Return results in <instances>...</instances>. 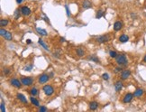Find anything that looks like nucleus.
Returning a JSON list of instances; mask_svg holds the SVG:
<instances>
[{
	"label": "nucleus",
	"mask_w": 146,
	"mask_h": 112,
	"mask_svg": "<svg viewBox=\"0 0 146 112\" xmlns=\"http://www.w3.org/2000/svg\"><path fill=\"white\" fill-rule=\"evenodd\" d=\"M42 91H43V93L46 95V96L51 97L54 93V88H53L52 85H50V84H46V85H44L42 87Z\"/></svg>",
	"instance_id": "f03ea898"
},
{
	"label": "nucleus",
	"mask_w": 146,
	"mask_h": 112,
	"mask_svg": "<svg viewBox=\"0 0 146 112\" xmlns=\"http://www.w3.org/2000/svg\"><path fill=\"white\" fill-rule=\"evenodd\" d=\"M101 77H102V79H103V80H105V81H108V80L110 79V76H109V74H108V73H106V72L103 73Z\"/></svg>",
	"instance_id": "cd10ccee"
},
{
	"label": "nucleus",
	"mask_w": 146,
	"mask_h": 112,
	"mask_svg": "<svg viewBox=\"0 0 146 112\" xmlns=\"http://www.w3.org/2000/svg\"><path fill=\"white\" fill-rule=\"evenodd\" d=\"M82 7L84 9H89L92 7V4L89 0H84V1H82Z\"/></svg>",
	"instance_id": "ddd939ff"
},
{
	"label": "nucleus",
	"mask_w": 146,
	"mask_h": 112,
	"mask_svg": "<svg viewBox=\"0 0 146 112\" xmlns=\"http://www.w3.org/2000/svg\"><path fill=\"white\" fill-rule=\"evenodd\" d=\"M5 39H6V41H12V39H13V35H12V34L10 32H6V34H5V35L3 36Z\"/></svg>",
	"instance_id": "4be33fe9"
},
{
	"label": "nucleus",
	"mask_w": 146,
	"mask_h": 112,
	"mask_svg": "<svg viewBox=\"0 0 146 112\" xmlns=\"http://www.w3.org/2000/svg\"><path fill=\"white\" fill-rule=\"evenodd\" d=\"M131 76V71L126 69V70H123V71L120 72V79L122 81H125L127 80L129 77Z\"/></svg>",
	"instance_id": "6e6552de"
},
{
	"label": "nucleus",
	"mask_w": 146,
	"mask_h": 112,
	"mask_svg": "<svg viewBox=\"0 0 146 112\" xmlns=\"http://www.w3.org/2000/svg\"><path fill=\"white\" fill-rule=\"evenodd\" d=\"M8 24H9V20H8V19H1V20H0V25H1L2 27L6 26Z\"/></svg>",
	"instance_id": "393cba45"
},
{
	"label": "nucleus",
	"mask_w": 146,
	"mask_h": 112,
	"mask_svg": "<svg viewBox=\"0 0 146 112\" xmlns=\"http://www.w3.org/2000/svg\"><path fill=\"white\" fill-rule=\"evenodd\" d=\"M123 71V67L122 66H117L116 68H115V72L116 73H119V72H121V71Z\"/></svg>",
	"instance_id": "c756f323"
},
{
	"label": "nucleus",
	"mask_w": 146,
	"mask_h": 112,
	"mask_svg": "<svg viewBox=\"0 0 146 112\" xmlns=\"http://www.w3.org/2000/svg\"><path fill=\"white\" fill-rule=\"evenodd\" d=\"M21 13H22V15L23 16H29L31 15V13H32V10L30 9L28 6H24L21 7Z\"/></svg>",
	"instance_id": "9d476101"
},
{
	"label": "nucleus",
	"mask_w": 146,
	"mask_h": 112,
	"mask_svg": "<svg viewBox=\"0 0 146 112\" xmlns=\"http://www.w3.org/2000/svg\"><path fill=\"white\" fill-rule=\"evenodd\" d=\"M53 75H54V74H53V72H52V73L50 74V77H51V78H52V77H53Z\"/></svg>",
	"instance_id": "a19ab883"
},
{
	"label": "nucleus",
	"mask_w": 146,
	"mask_h": 112,
	"mask_svg": "<svg viewBox=\"0 0 146 112\" xmlns=\"http://www.w3.org/2000/svg\"><path fill=\"white\" fill-rule=\"evenodd\" d=\"M134 97H135V95L134 93H131V92H128V93H126V94L124 95L123 97V103L124 104H127V103H130L132 100H134Z\"/></svg>",
	"instance_id": "423d86ee"
},
{
	"label": "nucleus",
	"mask_w": 146,
	"mask_h": 112,
	"mask_svg": "<svg viewBox=\"0 0 146 112\" xmlns=\"http://www.w3.org/2000/svg\"><path fill=\"white\" fill-rule=\"evenodd\" d=\"M117 55H118V53H117L116 51H110V52H109V56H110L111 58L116 59L117 57Z\"/></svg>",
	"instance_id": "bb28decb"
},
{
	"label": "nucleus",
	"mask_w": 146,
	"mask_h": 112,
	"mask_svg": "<svg viewBox=\"0 0 146 112\" xmlns=\"http://www.w3.org/2000/svg\"><path fill=\"white\" fill-rule=\"evenodd\" d=\"M0 110L1 112H5L6 111V107H5V103L2 101L1 104H0Z\"/></svg>",
	"instance_id": "7c9ffc66"
},
{
	"label": "nucleus",
	"mask_w": 146,
	"mask_h": 112,
	"mask_svg": "<svg viewBox=\"0 0 146 112\" xmlns=\"http://www.w3.org/2000/svg\"><path fill=\"white\" fill-rule=\"evenodd\" d=\"M38 43H39V44H40V45H41V47L43 48V49H44L45 51H48V52L50 51V49H49V46H48L46 43L44 42V41H43V40H42L41 38H40V39L38 40Z\"/></svg>",
	"instance_id": "a211bd4d"
},
{
	"label": "nucleus",
	"mask_w": 146,
	"mask_h": 112,
	"mask_svg": "<svg viewBox=\"0 0 146 112\" xmlns=\"http://www.w3.org/2000/svg\"><path fill=\"white\" fill-rule=\"evenodd\" d=\"M122 28H123V23L121 21L115 22V24H114V30L116 32H119L120 30H122Z\"/></svg>",
	"instance_id": "9b49d317"
},
{
	"label": "nucleus",
	"mask_w": 146,
	"mask_h": 112,
	"mask_svg": "<svg viewBox=\"0 0 146 112\" xmlns=\"http://www.w3.org/2000/svg\"><path fill=\"white\" fill-rule=\"evenodd\" d=\"M30 101H31V103H32L34 106L40 107V102H39V100H37L34 96H32V97H30Z\"/></svg>",
	"instance_id": "dca6fc26"
},
{
	"label": "nucleus",
	"mask_w": 146,
	"mask_h": 112,
	"mask_svg": "<svg viewBox=\"0 0 146 112\" xmlns=\"http://www.w3.org/2000/svg\"><path fill=\"white\" fill-rule=\"evenodd\" d=\"M30 93H31V95L32 96H37V95L39 94V89L37 88H35V87H34V88H32L31 89H30Z\"/></svg>",
	"instance_id": "412c9836"
},
{
	"label": "nucleus",
	"mask_w": 146,
	"mask_h": 112,
	"mask_svg": "<svg viewBox=\"0 0 146 112\" xmlns=\"http://www.w3.org/2000/svg\"><path fill=\"white\" fill-rule=\"evenodd\" d=\"M22 15V13H21V9L19 10V9H16L15 11V14H14V15H15V19H19L20 17V15Z\"/></svg>",
	"instance_id": "a878e982"
},
{
	"label": "nucleus",
	"mask_w": 146,
	"mask_h": 112,
	"mask_svg": "<svg viewBox=\"0 0 146 112\" xmlns=\"http://www.w3.org/2000/svg\"><path fill=\"white\" fill-rule=\"evenodd\" d=\"M60 54H61V52H60V51H58V52L53 53V56L56 57V58H60Z\"/></svg>",
	"instance_id": "f704fd0d"
},
{
	"label": "nucleus",
	"mask_w": 146,
	"mask_h": 112,
	"mask_svg": "<svg viewBox=\"0 0 146 112\" xmlns=\"http://www.w3.org/2000/svg\"><path fill=\"white\" fill-rule=\"evenodd\" d=\"M21 81H22V84L24 85V86H31L34 82V79L31 76L22 77L21 78Z\"/></svg>",
	"instance_id": "7ed1b4c3"
},
{
	"label": "nucleus",
	"mask_w": 146,
	"mask_h": 112,
	"mask_svg": "<svg viewBox=\"0 0 146 112\" xmlns=\"http://www.w3.org/2000/svg\"><path fill=\"white\" fill-rule=\"evenodd\" d=\"M99 106V104H98V102L97 101H91L90 103H89V108L91 109V110H96V109H97V108Z\"/></svg>",
	"instance_id": "2eb2a0df"
},
{
	"label": "nucleus",
	"mask_w": 146,
	"mask_h": 112,
	"mask_svg": "<svg viewBox=\"0 0 146 112\" xmlns=\"http://www.w3.org/2000/svg\"><path fill=\"white\" fill-rule=\"evenodd\" d=\"M50 74H47V73H42L41 75L38 77V82L40 84H45L49 81L50 80Z\"/></svg>",
	"instance_id": "39448f33"
},
{
	"label": "nucleus",
	"mask_w": 146,
	"mask_h": 112,
	"mask_svg": "<svg viewBox=\"0 0 146 112\" xmlns=\"http://www.w3.org/2000/svg\"><path fill=\"white\" fill-rule=\"evenodd\" d=\"M26 43H27V44H31V43H32L31 39H27V40H26Z\"/></svg>",
	"instance_id": "e433bc0d"
},
{
	"label": "nucleus",
	"mask_w": 146,
	"mask_h": 112,
	"mask_svg": "<svg viewBox=\"0 0 146 112\" xmlns=\"http://www.w3.org/2000/svg\"><path fill=\"white\" fill-rule=\"evenodd\" d=\"M36 32L40 35L41 36H47L48 35V33L45 29H42V28H40V27H36Z\"/></svg>",
	"instance_id": "f3484780"
},
{
	"label": "nucleus",
	"mask_w": 146,
	"mask_h": 112,
	"mask_svg": "<svg viewBox=\"0 0 146 112\" xmlns=\"http://www.w3.org/2000/svg\"><path fill=\"white\" fill-rule=\"evenodd\" d=\"M6 32H7L6 30H5L4 28H1V30H0V35H1V36L3 37V36L5 35V34H6Z\"/></svg>",
	"instance_id": "c9c22d12"
},
{
	"label": "nucleus",
	"mask_w": 146,
	"mask_h": 112,
	"mask_svg": "<svg viewBox=\"0 0 146 112\" xmlns=\"http://www.w3.org/2000/svg\"><path fill=\"white\" fill-rule=\"evenodd\" d=\"M33 69V64H30V65H27V66H25L24 68H23V70L26 71H31V70Z\"/></svg>",
	"instance_id": "2f4dec72"
},
{
	"label": "nucleus",
	"mask_w": 146,
	"mask_h": 112,
	"mask_svg": "<svg viewBox=\"0 0 146 112\" xmlns=\"http://www.w3.org/2000/svg\"><path fill=\"white\" fill-rule=\"evenodd\" d=\"M88 60L91 61V62H96V63H98V62H99V59H98V58L97 57V55H95V54L91 55V56H89V57H88Z\"/></svg>",
	"instance_id": "5701e85b"
},
{
	"label": "nucleus",
	"mask_w": 146,
	"mask_h": 112,
	"mask_svg": "<svg viewBox=\"0 0 146 112\" xmlns=\"http://www.w3.org/2000/svg\"><path fill=\"white\" fill-rule=\"evenodd\" d=\"M110 39H111V37L109 35H103L97 36L96 38V42L98 43H105V42L110 41Z\"/></svg>",
	"instance_id": "20e7f679"
},
{
	"label": "nucleus",
	"mask_w": 146,
	"mask_h": 112,
	"mask_svg": "<svg viewBox=\"0 0 146 112\" xmlns=\"http://www.w3.org/2000/svg\"><path fill=\"white\" fill-rule=\"evenodd\" d=\"M119 42H126L129 41V36L126 35H121L119 36Z\"/></svg>",
	"instance_id": "aec40b11"
},
{
	"label": "nucleus",
	"mask_w": 146,
	"mask_h": 112,
	"mask_svg": "<svg viewBox=\"0 0 146 112\" xmlns=\"http://www.w3.org/2000/svg\"><path fill=\"white\" fill-rule=\"evenodd\" d=\"M143 93H144L143 89H141V88H138L135 90L134 95H135V97H136V98H140V97H142V96L143 95Z\"/></svg>",
	"instance_id": "4468645a"
},
{
	"label": "nucleus",
	"mask_w": 146,
	"mask_h": 112,
	"mask_svg": "<svg viewBox=\"0 0 146 112\" xmlns=\"http://www.w3.org/2000/svg\"><path fill=\"white\" fill-rule=\"evenodd\" d=\"M10 83H11V85L13 87H15V88L16 89H20L22 87V81H21V80H18L16 78H13L10 80Z\"/></svg>",
	"instance_id": "0eeeda50"
},
{
	"label": "nucleus",
	"mask_w": 146,
	"mask_h": 112,
	"mask_svg": "<svg viewBox=\"0 0 146 112\" xmlns=\"http://www.w3.org/2000/svg\"><path fill=\"white\" fill-rule=\"evenodd\" d=\"M38 111L39 112H46V111H48V108H47L45 106H40L39 107Z\"/></svg>",
	"instance_id": "c85d7f7f"
},
{
	"label": "nucleus",
	"mask_w": 146,
	"mask_h": 112,
	"mask_svg": "<svg viewBox=\"0 0 146 112\" xmlns=\"http://www.w3.org/2000/svg\"><path fill=\"white\" fill-rule=\"evenodd\" d=\"M22 2H23V0H16V3H17L18 5H19V4H21Z\"/></svg>",
	"instance_id": "58836bf2"
},
{
	"label": "nucleus",
	"mask_w": 146,
	"mask_h": 112,
	"mask_svg": "<svg viewBox=\"0 0 146 112\" xmlns=\"http://www.w3.org/2000/svg\"><path fill=\"white\" fill-rule=\"evenodd\" d=\"M65 9H66V14H67V16H70V8H69V6L68 5H65Z\"/></svg>",
	"instance_id": "72a5a7b5"
},
{
	"label": "nucleus",
	"mask_w": 146,
	"mask_h": 112,
	"mask_svg": "<svg viewBox=\"0 0 146 112\" xmlns=\"http://www.w3.org/2000/svg\"><path fill=\"white\" fill-rule=\"evenodd\" d=\"M114 87H115V89H116V92H119V91H121L124 88V84H123V81H122V80L120 81H116L115 84H114Z\"/></svg>",
	"instance_id": "1a4fd4ad"
},
{
	"label": "nucleus",
	"mask_w": 146,
	"mask_h": 112,
	"mask_svg": "<svg viewBox=\"0 0 146 112\" xmlns=\"http://www.w3.org/2000/svg\"><path fill=\"white\" fill-rule=\"evenodd\" d=\"M16 97H17V99L22 103H23V104H27L28 103V100H27V99L25 98V96L23 94H22V93H17V95H16Z\"/></svg>",
	"instance_id": "f8f14e48"
},
{
	"label": "nucleus",
	"mask_w": 146,
	"mask_h": 112,
	"mask_svg": "<svg viewBox=\"0 0 146 112\" xmlns=\"http://www.w3.org/2000/svg\"><path fill=\"white\" fill-rule=\"evenodd\" d=\"M60 42H65V38L60 37Z\"/></svg>",
	"instance_id": "4c0bfd02"
},
{
	"label": "nucleus",
	"mask_w": 146,
	"mask_h": 112,
	"mask_svg": "<svg viewBox=\"0 0 146 112\" xmlns=\"http://www.w3.org/2000/svg\"><path fill=\"white\" fill-rule=\"evenodd\" d=\"M116 62L117 65L122 66V67H125L128 65V60L126 55L124 54H118L117 57L116 58Z\"/></svg>",
	"instance_id": "f257e3e1"
},
{
	"label": "nucleus",
	"mask_w": 146,
	"mask_h": 112,
	"mask_svg": "<svg viewBox=\"0 0 146 112\" xmlns=\"http://www.w3.org/2000/svg\"><path fill=\"white\" fill-rule=\"evenodd\" d=\"M4 73H5V75H9L10 74V72H11V70L9 69V68H4Z\"/></svg>",
	"instance_id": "473e14b6"
},
{
	"label": "nucleus",
	"mask_w": 146,
	"mask_h": 112,
	"mask_svg": "<svg viewBox=\"0 0 146 112\" xmlns=\"http://www.w3.org/2000/svg\"><path fill=\"white\" fill-rule=\"evenodd\" d=\"M105 15V12L103 11V10H98L97 14H96V18L97 19H100L101 17H103Z\"/></svg>",
	"instance_id": "b1692460"
},
{
	"label": "nucleus",
	"mask_w": 146,
	"mask_h": 112,
	"mask_svg": "<svg viewBox=\"0 0 146 112\" xmlns=\"http://www.w3.org/2000/svg\"><path fill=\"white\" fill-rule=\"evenodd\" d=\"M76 53H77V55H78L79 57H83V56L85 55V50H84L82 47L77 48Z\"/></svg>",
	"instance_id": "6ab92c4d"
},
{
	"label": "nucleus",
	"mask_w": 146,
	"mask_h": 112,
	"mask_svg": "<svg viewBox=\"0 0 146 112\" xmlns=\"http://www.w3.org/2000/svg\"><path fill=\"white\" fill-rule=\"evenodd\" d=\"M142 61H143V62H145L146 63V54L144 55V57H143V59H142Z\"/></svg>",
	"instance_id": "ea45409f"
}]
</instances>
